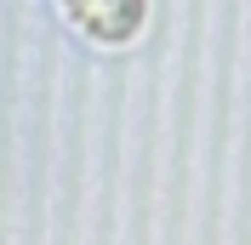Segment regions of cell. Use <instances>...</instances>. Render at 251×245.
I'll return each instance as SVG.
<instances>
[{
  "label": "cell",
  "mask_w": 251,
  "mask_h": 245,
  "mask_svg": "<svg viewBox=\"0 0 251 245\" xmlns=\"http://www.w3.org/2000/svg\"><path fill=\"white\" fill-rule=\"evenodd\" d=\"M57 6L80 34H92L97 46H126L143 23V0H57Z\"/></svg>",
  "instance_id": "obj_1"
}]
</instances>
